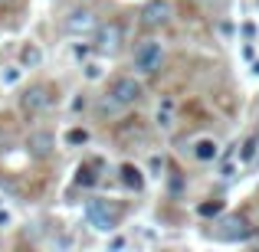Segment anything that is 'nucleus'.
Listing matches in <instances>:
<instances>
[{
  "mask_svg": "<svg viewBox=\"0 0 259 252\" xmlns=\"http://www.w3.org/2000/svg\"><path fill=\"white\" fill-rule=\"evenodd\" d=\"M26 147H30V154L33 158H50L53 154V147H56V138H53L50 131H33L30 138H26Z\"/></svg>",
  "mask_w": 259,
  "mask_h": 252,
  "instance_id": "nucleus-8",
  "label": "nucleus"
},
{
  "mask_svg": "<svg viewBox=\"0 0 259 252\" xmlns=\"http://www.w3.org/2000/svg\"><path fill=\"white\" fill-rule=\"evenodd\" d=\"M141 95H145V88H141V82L135 76H118L112 82V88H108V98H112L121 112H125V108H132Z\"/></svg>",
  "mask_w": 259,
  "mask_h": 252,
  "instance_id": "nucleus-5",
  "label": "nucleus"
},
{
  "mask_svg": "<svg viewBox=\"0 0 259 252\" xmlns=\"http://www.w3.org/2000/svg\"><path fill=\"white\" fill-rule=\"evenodd\" d=\"M217 210H220V203H203V207H200V213H203V216H213Z\"/></svg>",
  "mask_w": 259,
  "mask_h": 252,
  "instance_id": "nucleus-19",
  "label": "nucleus"
},
{
  "mask_svg": "<svg viewBox=\"0 0 259 252\" xmlns=\"http://www.w3.org/2000/svg\"><path fill=\"white\" fill-rule=\"evenodd\" d=\"M121 43H125V30H121V23L95 26V43H92L95 53H102V56H115V53L121 49Z\"/></svg>",
  "mask_w": 259,
  "mask_h": 252,
  "instance_id": "nucleus-6",
  "label": "nucleus"
},
{
  "mask_svg": "<svg viewBox=\"0 0 259 252\" xmlns=\"http://www.w3.org/2000/svg\"><path fill=\"white\" fill-rule=\"evenodd\" d=\"M85 220L95 233H112L118 226V207H112L105 200H89L85 203Z\"/></svg>",
  "mask_w": 259,
  "mask_h": 252,
  "instance_id": "nucleus-2",
  "label": "nucleus"
},
{
  "mask_svg": "<svg viewBox=\"0 0 259 252\" xmlns=\"http://www.w3.org/2000/svg\"><path fill=\"white\" fill-rule=\"evenodd\" d=\"M171 17H174L171 0H148L138 13V23H141V30H164L171 23Z\"/></svg>",
  "mask_w": 259,
  "mask_h": 252,
  "instance_id": "nucleus-3",
  "label": "nucleus"
},
{
  "mask_svg": "<svg viewBox=\"0 0 259 252\" xmlns=\"http://www.w3.org/2000/svg\"><path fill=\"white\" fill-rule=\"evenodd\" d=\"M10 4H17V0H0V7H10Z\"/></svg>",
  "mask_w": 259,
  "mask_h": 252,
  "instance_id": "nucleus-21",
  "label": "nucleus"
},
{
  "mask_svg": "<svg viewBox=\"0 0 259 252\" xmlns=\"http://www.w3.org/2000/svg\"><path fill=\"white\" fill-rule=\"evenodd\" d=\"M76 180H79V183H85V187H89V183H95L92 167H79V177H76Z\"/></svg>",
  "mask_w": 259,
  "mask_h": 252,
  "instance_id": "nucleus-17",
  "label": "nucleus"
},
{
  "mask_svg": "<svg viewBox=\"0 0 259 252\" xmlns=\"http://www.w3.org/2000/svg\"><path fill=\"white\" fill-rule=\"evenodd\" d=\"M148 167H151V177H161V170H164V161H161L158 154H154V158L148 161Z\"/></svg>",
  "mask_w": 259,
  "mask_h": 252,
  "instance_id": "nucleus-18",
  "label": "nucleus"
},
{
  "mask_svg": "<svg viewBox=\"0 0 259 252\" xmlns=\"http://www.w3.org/2000/svg\"><path fill=\"white\" fill-rule=\"evenodd\" d=\"M95 26H99V20H95L92 7H72V10L63 17V30L69 33V36H76V39L95 33Z\"/></svg>",
  "mask_w": 259,
  "mask_h": 252,
  "instance_id": "nucleus-4",
  "label": "nucleus"
},
{
  "mask_svg": "<svg viewBox=\"0 0 259 252\" xmlns=\"http://www.w3.org/2000/svg\"><path fill=\"white\" fill-rule=\"evenodd\" d=\"M256 151H259V141H256V138H246V144H243L240 158H243V161H253V158H256Z\"/></svg>",
  "mask_w": 259,
  "mask_h": 252,
  "instance_id": "nucleus-15",
  "label": "nucleus"
},
{
  "mask_svg": "<svg viewBox=\"0 0 259 252\" xmlns=\"http://www.w3.org/2000/svg\"><path fill=\"white\" fill-rule=\"evenodd\" d=\"M20 66L23 69H39L43 66V49L36 43H23L20 46Z\"/></svg>",
  "mask_w": 259,
  "mask_h": 252,
  "instance_id": "nucleus-9",
  "label": "nucleus"
},
{
  "mask_svg": "<svg viewBox=\"0 0 259 252\" xmlns=\"http://www.w3.org/2000/svg\"><path fill=\"white\" fill-rule=\"evenodd\" d=\"M53 95H56L53 85H30L20 95V108H23V115H43L53 105Z\"/></svg>",
  "mask_w": 259,
  "mask_h": 252,
  "instance_id": "nucleus-7",
  "label": "nucleus"
},
{
  "mask_svg": "<svg viewBox=\"0 0 259 252\" xmlns=\"http://www.w3.org/2000/svg\"><path fill=\"white\" fill-rule=\"evenodd\" d=\"M161 63H164V46H161L158 39H141V43L135 46V53H132L135 72H141V76H154V72L161 69Z\"/></svg>",
  "mask_w": 259,
  "mask_h": 252,
  "instance_id": "nucleus-1",
  "label": "nucleus"
},
{
  "mask_svg": "<svg viewBox=\"0 0 259 252\" xmlns=\"http://www.w3.org/2000/svg\"><path fill=\"white\" fill-rule=\"evenodd\" d=\"M217 154H220V147H217L213 138H197L194 141V158L197 161H203V164H207V161H213Z\"/></svg>",
  "mask_w": 259,
  "mask_h": 252,
  "instance_id": "nucleus-11",
  "label": "nucleus"
},
{
  "mask_svg": "<svg viewBox=\"0 0 259 252\" xmlns=\"http://www.w3.org/2000/svg\"><path fill=\"white\" fill-rule=\"evenodd\" d=\"M154 121H158L161 131H171V128H174V102H171V98H164V102L158 105V112H154Z\"/></svg>",
  "mask_w": 259,
  "mask_h": 252,
  "instance_id": "nucleus-12",
  "label": "nucleus"
},
{
  "mask_svg": "<svg viewBox=\"0 0 259 252\" xmlns=\"http://www.w3.org/2000/svg\"><path fill=\"white\" fill-rule=\"evenodd\" d=\"M20 76H23V66H10V69L0 72V82H4V85H17Z\"/></svg>",
  "mask_w": 259,
  "mask_h": 252,
  "instance_id": "nucleus-14",
  "label": "nucleus"
},
{
  "mask_svg": "<svg viewBox=\"0 0 259 252\" xmlns=\"http://www.w3.org/2000/svg\"><path fill=\"white\" fill-rule=\"evenodd\" d=\"M10 223H13V216L7 210H0V226H10Z\"/></svg>",
  "mask_w": 259,
  "mask_h": 252,
  "instance_id": "nucleus-20",
  "label": "nucleus"
},
{
  "mask_svg": "<svg viewBox=\"0 0 259 252\" xmlns=\"http://www.w3.org/2000/svg\"><path fill=\"white\" fill-rule=\"evenodd\" d=\"M85 79H92V82L102 79V66L99 63H85Z\"/></svg>",
  "mask_w": 259,
  "mask_h": 252,
  "instance_id": "nucleus-16",
  "label": "nucleus"
},
{
  "mask_svg": "<svg viewBox=\"0 0 259 252\" xmlns=\"http://www.w3.org/2000/svg\"><path fill=\"white\" fill-rule=\"evenodd\" d=\"M118 174H121V183H125L128 190H145V174H141V167H135V164H121V167H118Z\"/></svg>",
  "mask_w": 259,
  "mask_h": 252,
  "instance_id": "nucleus-10",
  "label": "nucleus"
},
{
  "mask_svg": "<svg viewBox=\"0 0 259 252\" xmlns=\"http://www.w3.org/2000/svg\"><path fill=\"white\" fill-rule=\"evenodd\" d=\"M66 144H69V147L89 144V131H85V128H69V131H66Z\"/></svg>",
  "mask_w": 259,
  "mask_h": 252,
  "instance_id": "nucleus-13",
  "label": "nucleus"
}]
</instances>
